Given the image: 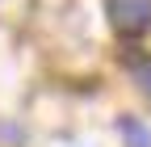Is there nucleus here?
<instances>
[{"label":"nucleus","instance_id":"7ed1b4c3","mask_svg":"<svg viewBox=\"0 0 151 147\" xmlns=\"http://www.w3.org/2000/svg\"><path fill=\"white\" fill-rule=\"evenodd\" d=\"M126 67H130V71H134V76L143 80V88H151V59H147V55H139V59L130 55V59H126Z\"/></svg>","mask_w":151,"mask_h":147},{"label":"nucleus","instance_id":"f03ea898","mask_svg":"<svg viewBox=\"0 0 151 147\" xmlns=\"http://www.w3.org/2000/svg\"><path fill=\"white\" fill-rule=\"evenodd\" d=\"M122 130H126V139H130V147H151V135H147V126H139V122H122Z\"/></svg>","mask_w":151,"mask_h":147},{"label":"nucleus","instance_id":"f257e3e1","mask_svg":"<svg viewBox=\"0 0 151 147\" xmlns=\"http://www.w3.org/2000/svg\"><path fill=\"white\" fill-rule=\"evenodd\" d=\"M105 17H109L113 34L143 38L151 30V0H105Z\"/></svg>","mask_w":151,"mask_h":147}]
</instances>
